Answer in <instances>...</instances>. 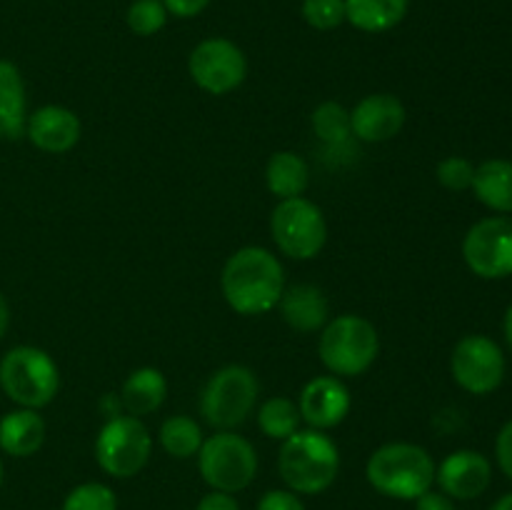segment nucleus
I'll return each mask as SVG.
<instances>
[{"label":"nucleus","mask_w":512,"mask_h":510,"mask_svg":"<svg viewBox=\"0 0 512 510\" xmlns=\"http://www.w3.org/2000/svg\"><path fill=\"white\" fill-rule=\"evenodd\" d=\"M223 298L238 315H265L278 308L285 290L283 263L260 245L235 250L220 273Z\"/></svg>","instance_id":"obj_1"},{"label":"nucleus","mask_w":512,"mask_h":510,"mask_svg":"<svg viewBox=\"0 0 512 510\" xmlns=\"http://www.w3.org/2000/svg\"><path fill=\"white\" fill-rule=\"evenodd\" d=\"M340 453L325 430H295L283 440L278 453V473L293 493L318 495L335 483Z\"/></svg>","instance_id":"obj_2"},{"label":"nucleus","mask_w":512,"mask_h":510,"mask_svg":"<svg viewBox=\"0 0 512 510\" xmlns=\"http://www.w3.org/2000/svg\"><path fill=\"white\" fill-rule=\"evenodd\" d=\"M365 478L385 498L415 500L435 483V460L423 445L385 443L365 465Z\"/></svg>","instance_id":"obj_3"},{"label":"nucleus","mask_w":512,"mask_h":510,"mask_svg":"<svg viewBox=\"0 0 512 510\" xmlns=\"http://www.w3.org/2000/svg\"><path fill=\"white\" fill-rule=\"evenodd\" d=\"M380 353V335L368 318L343 313L328 320L318 340L320 363L335 378H358L368 373Z\"/></svg>","instance_id":"obj_4"},{"label":"nucleus","mask_w":512,"mask_h":510,"mask_svg":"<svg viewBox=\"0 0 512 510\" xmlns=\"http://www.w3.org/2000/svg\"><path fill=\"white\" fill-rule=\"evenodd\" d=\"M0 388L20 408L40 410L58 395L60 370L43 348L15 345L0 360Z\"/></svg>","instance_id":"obj_5"},{"label":"nucleus","mask_w":512,"mask_h":510,"mask_svg":"<svg viewBox=\"0 0 512 510\" xmlns=\"http://www.w3.org/2000/svg\"><path fill=\"white\" fill-rule=\"evenodd\" d=\"M260 383L245 365H225L215 370L200 393V415L215 430H233L243 425L255 410Z\"/></svg>","instance_id":"obj_6"},{"label":"nucleus","mask_w":512,"mask_h":510,"mask_svg":"<svg viewBox=\"0 0 512 510\" xmlns=\"http://www.w3.org/2000/svg\"><path fill=\"white\" fill-rule=\"evenodd\" d=\"M198 468L210 488L233 495L248 488L258 475V453L243 435L218 430L200 445Z\"/></svg>","instance_id":"obj_7"},{"label":"nucleus","mask_w":512,"mask_h":510,"mask_svg":"<svg viewBox=\"0 0 512 510\" xmlns=\"http://www.w3.org/2000/svg\"><path fill=\"white\" fill-rule=\"evenodd\" d=\"M270 235L275 248L293 260H313L328 243V223L313 200H280L270 213Z\"/></svg>","instance_id":"obj_8"},{"label":"nucleus","mask_w":512,"mask_h":510,"mask_svg":"<svg viewBox=\"0 0 512 510\" xmlns=\"http://www.w3.org/2000/svg\"><path fill=\"white\" fill-rule=\"evenodd\" d=\"M153 438L148 425L133 415L110 418L95 438V460L113 478H133L148 465Z\"/></svg>","instance_id":"obj_9"},{"label":"nucleus","mask_w":512,"mask_h":510,"mask_svg":"<svg viewBox=\"0 0 512 510\" xmlns=\"http://www.w3.org/2000/svg\"><path fill=\"white\" fill-rule=\"evenodd\" d=\"M503 348L488 335H465L455 343L450 355V373L455 383L473 395H490L505 380Z\"/></svg>","instance_id":"obj_10"},{"label":"nucleus","mask_w":512,"mask_h":510,"mask_svg":"<svg viewBox=\"0 0 512 510\" xmlns=\"http://www.w3.org/2000/svg\"><path fill=\"white\" fill-rule=\"evenodd\" d=\"M465 265L478 278L500 280L512 275V218L490 215L478 220L465 233L463 240Z\"/></svg>","instance_id":"obj_11"},{"label":"nucleus","mask_w":512,"mask_h":510,"mask_svg":"<svg viewBox=\"0 0 512 510\" xmlns=\"http://www.w3.org/2000/svg\"><path fill=\"white\" fill-rule=\"evenodd\" d=\"M188 73L200 90L210 95H228L248 75V58L228 38H208L193 48Z\"/></svg>","instance_id":"obj_12"},{"label":"nucleus","mask_w":512,"mask_h":510,"mask_svg":"<svg viewBox=\"0 0 512 510\" xmlns=\"http://www.w3.org/2000/svg\"><path fill=\"white\" fill-rule=\"evenodd\" d=\"M350 405L353 400L348 385L335 375H318L308 380L298 398L300 418L315 430H330L343 423L350 413Z\"/></svg>","instance_id":"obj_13"},{"label":"nucleus","mask_w":512,"mask_h":510,"mask_svg":"<svg viewBox=\"0 0 512 510\" xmlns=\"http://www.w3.org/2000/svg\"><path fill=\"white\" fill-rule=\"evenodd\" d=\"M405 105L393 93L365 95L350 110V133L360 143H388L403 130Z\"/></svg>","instance_id":"obj_14"},{"label":"nucleus","mask_w":512,"mask_h":510,"mask_svg":"<svg viewBox=\"0 0 512 510\" xmlns=\"http://www.w3.org/2000/svg\"><path fill=\"white\" fill-rule=\"evenodd\" d=\"M440 490L453 500H475L490 488L493 465L478 450H455L435 468Z\"/></svg>","instance_id":"obj_15"},{"label":"nucleus","mask_w":512,"mask_h":510,"mask_svg":"<svg viewBox=\"0 0 512 510\" xmlns=\"http://www.w3.org/2000/svg\"><path fill=\"white\" fill-rule=\"evenodd\" d=\"M25 135L43 153H68L80 140V118L65 105H43L28 115Z\"/></svg>","instance_id":"obj_16"},{"label":"nucleus","mask_w":512,"mask_h":510,"mask_svg":"<svg viewBox=\"0 0 512 510\" xmlns=\"http://www.w3.org/2000/svg\"><path fill=\"white\" fill-rule=\"evenodd\" d=\"M280 315L285 323L300 333H313V330H323L325 323L330 320V303L325 298L323 290L318 285L298 283L290 285L280 295Z\"/></svg>","instance_id":"obj_17"},{"label":"nucleus","mask_w":512,"mask_h":510,"mask_svg":"<svg viewBox=\"0 0 512 510\" xmlns=\"http://www.w3.org/2000/svg\"><path fill=\"white\" fill-rule=\"evenodd\" d=\"M28 123V98L18 65L0 60V138L18 140Z\"/></svg>","instance_id":"obj_18"},{"label":"nucleus","mask_w":512,"mask_h":510,"mask_svg":"<svg viewBox=\"0 0 512 510\" xmlns=\"http://www.w3.org/2000/svg\"><path fill=\"white\" fill-rule=\"evenodd\" d=\"M45 443V420L38 410H10L0 420V448L13 458L35 455Z\"/></svg>","instance_id":"obj_19"},{"label":"nucleus","mask_w":512,"mask_h":510,"mask_svg":"<svg viewBox=\"0 0 512 510\" xmlns=\"http://www.w3.org/2000/svg\"><path fill=\"white\" fill-rule=\"evenodd\" d=\"M168 398V380L158 368H138L125 378L120 390V403L125 415L143 420V415L155 413Z\"/></svg>","instance_id":"obj_20"},{"label":"nucleus","mask_w":512,"mask_h":510,"mask_svg":"<svg viewBox=\"0 0 512 510\" xmlns=\"http://www.w3.org/2000/svg\"><path fill=\"white\" fill-rule=\"evenodd\" d=\"M470 188L485 208L500 215L512 213V160L493 158L475 165Z\"/></svg>","instance_id":"obj_21"},{"label":"nucleus","mask_w":512,"mask_h":510,"mask_svg":"<svg viewBox=\"0 0 512 510\" xmlns=\"http://www.w3.org/2000/svg\"><path fill=\"white\" fill-rule=\"evenodd\" d=\"M265 185L278 200L300 198L310 185V168L303 155L293 150H278L265 165Z\"/></svg>","instance_id":"obj_22"},{"label":"nucleus","mask_w":512,"mask_h":510,"mask_svg":"<svg viewBox=\"0 0 512 510\" xmlns=\"http://www.w3.org/2000/svg\"><path fill=\"white\" fill-rule=\"evenodd\" d=\"M410 0H345V20L363 33H388L408 15Z\"/></svg>","instance_id":"obj_23"},{"label":"nucleus","mask_w":512,"mask_h":510,"mask_svg":"<svg viewBox=\"0 0 512 510\" xmlns=\"http://www.w3.org/2000/svg\"><path fill=\"white\" fill-rule=\"evenodd\" d=\"M160 445L168 455L178 460H188L198 455L200 445H203V428L190 415H173L160 425Z\"/></svg>","instance_id":"obj_24"},{"label":"nucleus","mask_w":512,"mask_h":510,"mask_svg":"<svg viewBox=\"0 0 512 510\" xmlns=\"http://www.w3.org/2000/svg\"><path fill=\"white\" fill-rule=\"evenodd\" d=\"M298 403L285 395H273L258 408V425L263 435L273 440H288L295 430H300Z\"/></svg>","instance_id":"obj_25"},{"label":"nucleus","mask_w":512,"mask_h":510,"mask_svg":"<svg viewBox=\"0 0 512 510\" xmlns=\"http://www.w3.org/2000/svg\"><path fill=\"white\" fill-rule=\"evenodd\" d=\"M313 123L315 135H318L323 143L328 145H340L350 138V110H345L343 105L335 103V100H325L318 108L313 110Z\"/></svg>","instance_id":"obj_26"},{"label":"nucleus","mask_w":512,"mask_h":510,"mask_svg":"<svg viewBox=\"0 0 512 510\" xmlns=\"http://www.w3.org/2000/svg\"><path fill=\"white\" fill-rule=\"evenodd\" d=\"M125 20H128V28L135 35L150 38V35L160 33L165 28V23H168V10H165L163 0H133Z\"/></svg>","instance_id":"obj_27"},{"label":"nucleus","mask_w":512,"mask_h":510,"mask_svg":"<svg viewBox=\"0 0 512 510\" xmlns=\"http://www.w3.org/2000/svg\"><path fill=\"white\" fill-rule=\"evenodd\" d=\"M63 510H118V498L105 483H83L65 495Z\"/></svg>","instance_id":"obj_28"},{"label":"nucleus","mask_w":512,"mask_h":510,"mask_svg":"<svg viewBox=\"0 0 512 510\" xmlns=\"http://www.w3.org/2000/svg\"><path fill=\"white\" fill-rule=\"evenodd\" d=\"M303 18L315 30H333L345 23V0H303Z\"/></svg>","instance_id":"obj_29"},{"label":"nucleus","mask_w":512,"mask_h":510,"mask_svg":"<svg viewBox=\"0 0 512 510\" xmlns=\"http://www.w3.org/2000/svg\"><path fill=\"white\" fill-rule=\"evenodd\" d=\"M473 175H475V165L470 163L468 158H463V155H450V158L440 160L438 168H435V178H438V183L443 185V188L455 190V193L468 190L470 185H473Z\"/></svg>","instance_id":"obj_30"},{"label":"nucleus","mask_w":512,"mask_h":510,"mask_svg":"<svg viewBox=\"0 0 512 510\" xmlns=\"http://www.w3.org/2000/svg\"><path fill=\"white\" fill-rule=\"evenodd\" d=\"M258 510H305V505L293 490H268L260 498Z\"/></svg>","instance_id":"obj_31"},{"label":"nucleus","mask_w":512,"mask_h":510,"mask_svg":"<svg viewBox=\"0 0 512 510\" xmlns=\"http://www.w3.org/2000/svg\"><path fill=\"white\" fill-rule=\"evenodd\" d=\"M495 458H498L500 470L512 480V420L500 428L498 440H495Z\"/></svg>","instance_id":"obj_32"},{"label":"nucleus","mask_w":512,"mask_h":510,"mask_svg":"<svg viewBox=\"0 0 512 510\" xmlns=\"http://www.w3.org/2000/svg\"><path fill=\"white\" fill-rule=\"evenodd\" d=\"M163 5L168 15H175V18H195L208 8L210 0H163Z\"/></svg>","instance_id":"obj_33"},{"label":"nucleus","mask_w":512,"mask_h":510,"mask_svg":"<svg viewBox=\"0 0 512 510\" xmlns=\"http://www.w3.org/2000/svg\"><path fill=\"white\" fill-rule=\"evenodd\" d=\"M195 510H240L238 500L230 493H220V490H210L208 495H203Z\"/></svg>","instance_id":"obj_34"},{"label":"nucleus","mask_w":512,"mask_h":510,"mask_svg":"<svg viewBox=\"0 0 512 510\" xmlns=\"http://www.w3.org/2000/svg\"><path fill=\"white\" fill-rule=\"evenodd\" d=\"M415 510H455V503L453 498H448V495L443 493V490L435 493V490L430 488L428 493L415 498Z\"/></svg>","instance_id":"obj_35"},{"label":"nucleus","mask_w":512,"mask_h":510,"mask_svg":"<svg viewBox=\"0 0 512 510\" xmlns=\"http://www.w3.org/2000/svg\"><path fill=\"white\" fill-rule=\"evenodd\" d=\"M10 328V305L8 300H5V295L0 293V340H3V335L8 333Z\"/></svg>","instance_id":"obj_36"},{"label":"nucleus","mask_w":512,"mask_h":510,"mask_svg":"<svg viewBox=\"0 0 512 510\" xmlns=\"http://www.w3.org/2000/svg\"><path fill=\"white\" fill-rule=\"evenodd\" d=\"M503 330H505V340H508L510 350H512V303L508 308V313H505V320H503Z\"/></svg>","instance_id":"obj_37"},{"label":"nucleus","mask_w":512,"mask_h":510,"mask_svg":"<svg viewBox=\"0 0 512 510\" xmlns=\"http://www.w3.org/2000/svg\"><path fill=\"white\" fill-rule=\"evenodd\" d=\"M490 510H512V493H505L503 498H498Z\"/></svg>","instance_id":"obj_38"},{"label":"nucleus","mask_w":512,"mask_h":510,"mask_svg":"<svg viewBox=\"0 0 512 510\" xmlns=\"http://www.w3.org/2000/svg\"><path fill=\"white\" fill-rule=\"evenodd\" d=\"M3 478H5V470H3V460H0V485H3Z\"/></svg>","instance_id":"obj_39"}]
</instances>
